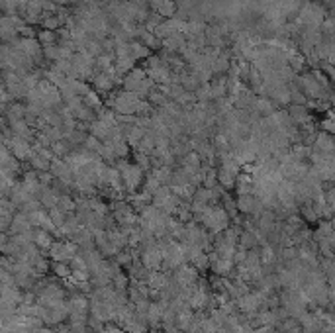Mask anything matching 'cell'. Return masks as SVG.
Here are the masks:
<instances>
[{
    "label": "cell",
    "instance_id": "1",
    "mask_svg": "<svg viewBox=\"0 0 335 333\" xmlns=\"http://www.w3.org/2000/svg\"><path fill=\"white\" fill-rule=\"evenodd\" d=\"M198 274H200V272L190 265V263H182V265H179L171 272V278H173L179 286H190V284H194V282L200 278Z\"/></svg>",
    "mask_w": 335,
    "mask_h": 333
},
{
    "label": "cell",
    "instance_id": "2",
    "mask_svg": "<svg viewBox=\"0 0 335 333\" xmlns=\"http://www.w3.org/2000/svg\"><path fill=\"white\" fill-rule=\"evenodd\" d=\"M139 259H141V265L145 266L147 270H161V261H163V255L159 253V249H157V247L143 251Z\"/></svg>",
    "mask_w": 335,
    "mask_h": 333
},
{
    "label": "cell",
    "instance_id": "3",
    "mask_svg": "<svg viewBox=\"0 0 335 333\" xmlns=\"http://www.w3.org/2000/svg\"><path fill=\"white\" fill-rule=\"evenodd\" d=\"M169 278H171V272L149 270V274H147V278H145V284L151 290H163L169 284Z\"/></svg>",
    "mask_w": 335,
    "mask_h": 333
},
{
    "label": "cell",
    "instance_id": "4",
    "mask_svg": "<svg viewBox=\"0 0 335 333\" xmlns=\"http://www.w3.org/2000/svg\"><path fill=\"white\" fill-rule=\"evenodd\" d=\"M216 276H227L233 268H235V265H233V261L229 259V257H218L212 265L208 266Z\"/></svg>",
    "mask_w": 335,
    "mask_h": 333
},
{
    "label": "cell",
    "instance_id": "5",
    "mask_svg": "<svg viewBox=\"0 0 335 333\" xmlns=\"http://www.w3.org/2000/svg\"><path fill=\"white\" fill-rule=\"evenodd\" d=\"M233 188L237 190L239 196H241V194H253V190H255L253 177H251V175H245V173H239V175L235 177V186H233Z\"/></svg>",
    "mask_w": 335,
    "mask_h": 333
},
{
    "label": "cell",
    "instance_id": "6",
    "mask_svg": "<svg viewBox=\"0 0 335 333\" xmlns=\"http://www.w3.org/2000/svg\"><path fill=\"white\" fill-rule=\"evenodd\" d=\"M313 151H319V153H333V141H331V135L327 133H319L313 141Z\"/></svg>",
    "mask_w": 335,
    "mask_h": 333
},
{
    "label": "cell",
    "instance_id": "7",
    "mask_svg": "<svg viewBox=\"0 0 335 333\" xmlns=\"http://www.w3.org/2000/svg\"><path fill=\"white\" fill-rule=\"evenodd\" d=\"M34 245H36L38 249H42V251H49V247L53 245V237H51V233L38 227V231H34Z\"/></svg>",
    "mask_w": 335,
    "mask_h": 333
},
{
    "label": "cell",
    "instance_id": "8",
    "mask_svg": "<svg viewBox=\"0 0 335 333\" xmlns=\"http://www.w3.org/2000/svg\"><path fill=\"white\" fill-rule=\"evenodd\" d=\"M235 177L237 175H233V173H229V171H225V169H216V178H218V184L222 186L223 190H231L233 186H235Z\"/></svg>",
    "mask_w": 335,
    "mask_h": 333
},
{
    "label": "cell",
    "instance_id": "9",
    "mask_svg": "<svg viewBox=\"0 0 335 333\" xmlns=\"http://www.w3.org/2000/svg\"><path fill=\"white\" fill-rule=\"evenodd\" d=\"M259 259H261V265H270L276 261V247L270 243H265L259 247Z\"/></svg>",
    "mask_w": 335,
    "mask_h": 333
},
{
    "label": "cell",
    "instance_id": "10",
    "mask_svg": "<svg viewBox=\"0 0 335 333\" xmlns=\"http://www.w3.org/2000/svg\"><path fill=\"white\" fill-rule=\"evenodd\" d=\"M151 175H153L161 184H167V186H169L171 177H173V169H171V167H153Z\"/></svg>",
    "mask_w": 335,
    "mask_h": 333
},
{
    "label": "cell",
    "instance_id": "11",
    "mask_svg": "<svg viewBox=\"0 0 335 333\" xmlns=\"http://www.w3.org/2000/svg\"><path fill=\"white\" fill-rule=\"evenodd\" d=\"M151 204V194L147 192H139V194H132V208L141 212L143 208H147Z\"/></svg>",
    "mask_w": 335,
    "mask_h": 333
},
{
    "label": "cell",
    "instance_id": "12",
    "mask_svg": "<svg viewBox=\"0 0 335 333\" xmlns=\"http://www.w3.org/2000/svg\"><path fill=\"white\" fill-rule=\"evenodd\" d=\"M57 208L61 210V212H65V214H73L75 212V198H71L69 194H61L59 200H57Z\"/></svg>",
    "mask_w": 335,
    "mask_h": 333
},
{
    "label": "cell",
    "instance_id": "13",
    "mask_svg": "<svg viewBox=\"0 0 335 333\" xmlns=\"http://www.w3.org/2000/svg\"><path fill=\"white\" fill-rule=\"evenodd\" d=\"M49 218H51V222H53V225L55 227H61L63 223H65V220H67V214L65 212H61L57 206H53V208H49Z\"/></svg>",
    "mask_w": 335,
    "mask_h": 333
},
{
    "label": "cell",
    "instance_id": "14",
    "mask_svg": "<svg viewBox=\"0 0 335 333\" xmlns=\"http://www.w3.org/2000/svg\"><path fill=\"white\" fill-rule=\"evenodd\" d=\"M141 186H143V190H141V192H147V194H151V196H153V194L157 192V188L161 186V182H159L153 175H147V178H143Z\"/></svg>",
    "mask_w": 335,
    "mask_h": 333
},
{
    "label": "cell",
    "instance_id": "15",
    "mask_svg": "<svg viewBox=\"0 0 335 333\" xmlns=\"http://www.w3.org/2000/svg\"><path fill=\"white\" fill-rule=\"evenodd\" d=\"M112 286L116 290H128V286H130V276L120 270V272L112 278Z\"/></svg>",
    "mask_w": 335,
    "mask_h": 333
},
{
    "label": "cell",
    "instance_id": "16",
    "mask_svg": "<svg viewBox=\"0 0 335 333\" xmlns=\"http://www.w3.org/2000/svg\"><path fill=\"white\" fill-rule=\"evenodd\" d=\"M51 268H53L55 276H59V278H63V280L71 276V266H69V263H53Z\"/></svg>",
    "mask_w": 335,
    "mask_h": 333
},
{
    "label": "cell",
    "instance_id": "17",
    "mask_svg": "<svg viewBox=\"0 0 335 333\" xmlns=\"http://www.w3.org/2000/svg\"><path fill=\"white\" fill-rule=\"evenodd\" d=\"M100 147H102V145H100V141H98V139H96L94 135H90L89 139L85 141V149H87V151H92V153H98V149H100Z\"/></svg>",
    "mask_w": 335,
    "mask_h": 333
},
{
    "label": "cell",
    "instance_id": "18",
    "mask_svg": "<svg viewBox=\"0 0 335 333\" xmlns=\"http://www.w3.org/2000/svg\"><path fill=\"white\" fill-rule=\"evenodd\" d=\"M100 333H126L120 325H116V323H110V325H104V329Z\"/></svg>",
    "mask_w": 335,
    "mask_h": 333
},
{
    "label": "cell",
    "instance_id": "19",
    "mask_svg": "<svg viewBox=\"0 0 335 333\" xmlns=\"http://www.w3.org/2000/svg\"><path fill=\"white\" fill-rule=\"evenodd\" d=\"M6 241H8V237H6V233H2V231H0V247H2V245L6 243Z\"/></svg>",
    "mask_w": 335,
    "mask_h": 333
}]
</instances>
